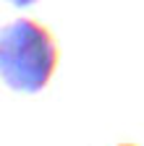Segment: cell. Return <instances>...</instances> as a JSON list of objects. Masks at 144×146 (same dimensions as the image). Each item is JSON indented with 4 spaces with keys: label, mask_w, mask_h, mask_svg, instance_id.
I'll return each instance as SVG.
<instances>
[{
    "label": "cell",
    "mask_w": 144,
    "mask_h": 146,
    "mask_svg": "<svg viewBox=\"0 0 144 146\" xmlns=\"http://www.w3.org/2000/svg\"><path fill=\"white\" fill-rule=\"evenodd\" d=\"M11 5H16V8H26V5H31V3H37V0H8Z\"/></svg>",
    "instance_id": "obj_2"
},
{
    "label": "cell",
    "mask_w": 144,
    "mask_h": 146,
    "mask_svg": "<svg viewBox=\"0 0 144 146\" xmlns=\"http://www.w3.org/2000/svg\"><path fill=\"white\" fill-rule=\"evenodd\" d=\"M60 50L50 29L19 18L0 31V76L16 91H42L58 68Z\"/></svg>",
    "instance_id": "obj_1"
},
{
    "label": "cell",
    "mask_w": 144,
    "mask_h": 146,
    "mask_svg": "<svg viewBox=\"0 0 144 146\" xmlns=\"http://www.w3.org/2000/svg\"><path fill=\"white\" fill-rule=\"evenodd\" d=\"M121 146H131V143H121Z\"/></svg>",
    "instance_id": "obj_3"
}]
</instances>
